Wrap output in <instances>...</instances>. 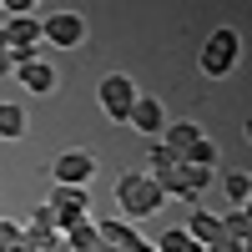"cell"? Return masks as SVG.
<instances>
[{
  "label": "cell",
  "mask_w": 252,
  "mask_h": 252,
  "mask_svg": "<svg viewBox=\"0 0 252 252\" xmlns=\"http://www.w3.org/2000/svg\"><path fill=\"white\" fill-rule=\"evenodd\" d=\"M161 187L146 177V172H121L116 177V207H121V217L126 222H141V217H157L161 212Z\"/></svg>",
  "instance_id": "obj_1"
},
{
  "label": "cell",
  "mask_w": 252,
  "mask_h": 252,
  "mask_svg": "<svg viewBox=\"0 0 252 252\" xmlns=\"http://www.w3.org/2000/svg\"><path fill=\"white\" fill-rule=\"evenodd\" d=\"M237 56H242V35H237L232 26H217L212 35L202 40V56H197V66H202V76L222 81V76H232V71H237Z\"/></svg>",
  "instance_id": "obj_2"
},
{
  "label": "cell",
  "mask_w": 252,
  "mask_h": 252,
  "mask_svg": "<svg viewBox=\"0 0 252 252\" xmlns=\"http://www.w3.org/2000/svg\"><path fill=\"white\" fill-rule=\"evenodd\" d=\"M136 96H141V91H136V81H131V76H121V71H111V76L96 86V101H101V111H106L111 121H126V116H131Z\"/></svg>",
  "instance_id": "obj_3"
},
{
  "label": "cell",
  "mask_w": 252,
  "mask_h": 252,
  "mask_svg": "<svg viewBox=\"0 0 252 252\" xmlns=\"http://www.w3.org/2000/svg\"><path fill=\"white\" fill-rule=\"evenodd\" d=\"M40 40L56 51H76L81 40H86V20H81L76 10H51L46 20H40Z\"/></svg>",
  "instance_id": "obj_4"
},
{
  "label": "cell",
  "mask_w": 252,
  "mask_h": 252,
  "mask_svg": "<svg viewBox=\"0 0 252 252\" xmlns=\"http://www.w3.org/2000/svg\"><path fill=\"white\" fill-rule=\"evenodd\" d=\"M46 207L61 217V232H66L71 222L91 217V192H86V187H61V182H51V197H46Z\"/></svg>",
  "instance_id": "obj_5"
},
{
  "label": "cell",
  "mask_w": 252,
  "mask_h": 252,
  "mask_svg": "<svg viewBox=\"0 0 252 252\" xmlns=\"http://www.w3.org/2000/svg\"><path fill=\"white\" fill-rule=\"evenodd\" d=\"M91 177H96V157H91V152H81V146L61 152L56 166H51V182H61V187H86Z\"/></svg>",
  "instance_id": "obj_6"
},
{
  "label": "cell",
  "mask_w": 252,
  "mask_h": 252,
  "mask_svg": "<svg viewBox=\"0 0 252 252\" xmlns=\"http://www.w3.org/2000/svg\"><path fill=\"white\" fill-rule=\"evenodd\" d=\"M10 76H15L31 96H51V91H56V81H61V76H56V66H51V61H40V56H20Z\"/></svg>",
  "instance_id": "obj_7"
},
{
  "label": "cell",
  "mask_w": 252,
  "mask_h": 252,
  "mask_svg": "<svg viewBox=\"0 0 252 252\" xmlns=\"http://www.w3.org/2000/svg\"><path fill=\"white\" fill-rule=\"evenodd\" d=\"M0 46H5L15 61H20V56H40V46H46V40H40V20H35V15L10 20V26H5V35H0Z\"/></svg>",
  "instance_id": "obj_8"
},
{
  "label": "cell",
  "mask_w": 252,
  "mask_h": 252,
  "mask_svg": "<svg viewBox=\"0 0 252 252\" xmlns=\"http://www.w3.org/2000/svg\"><path fill=\"white\" fill-rule=\"evenodd\" d=\"M126 126H136L146 141H157V136L166 131V106H161L157 96H136V106H131V116H126Z\"/></svg>",
  "instance_id": "obj_9"
},
{
  "label": "cell",
  "mask_w": 252,
  "mask_h": 252,
  "mask_svg": "<svg viewBox=\"0 0 252 252\" xmlns=\"http://www.w3.org/2000/svg\"><path fill=\"white\" fill-rule=\"evenodd\" d=\"M182 227H187V237H192L197 247H212V242L222 237V217H217V212H207V207H192Z\"/></svg>",
  "instance_id": "obj_10"
},
{
  "label": "cell",
  "mask_w": 252,
  "mask_h": 252,
  "mask_svg": "<svg viewBox=\"0 0 252 252\" xmlns=\"http://www.w3.org/2000/svg\"><path fill=\"white\" fill-rule=\"evenodd\" d=\"M96 237L106 242L111 252H131V247L141 242V232H136V222H126V217H121V222H96Z\"/></svg>",
  "instance_id": "obj_11"
},
{
  "label": "cell",
  "mask_w": 252,
  "mask_h": 252,
  "mask_svg": "<svg viewBox=\"0 0 252 252\" xmlns=\"http://www.w3.org/2000/svg\"><path fill=\"white\" fill-rule=\"evenodd\" d=\"M197 136H202V126H197V121H166V131H161L157 141H161V146H172L177 161H182V157H187V146H192Z\"/></svg>",
  "instance_id": "obj_12"
},
{
  "label": "cell",
  "mask_w": 252,
  "mask_h": 252,
  "mask_svg": "<svg viewBox=\"0 0 252 252\" xmlns=\"http://www.w3.org/2000/svg\"><path fill=\"white\" fill-rule=\"evenodd\" d=\"M20 136H26V106L0 101V141H20Z\"/></svg>",
  "instance_id": "obj_13"
},
{
  "label": "cell",
  "mask_w": 252,
  "mask_h": 252,
  "mask_svg": "<svg viewBox=\"0 0 252 252\" xmlns=\"http://www.w3.org/2000/svg\"><path fill=\"white\" fill-rule=\"evenodd\" d=\"M177 152H172V146H161V141H152V146H146V177H166V172H177Z\"/></svg>",
  "instance_id": "obj_14"
},
{
  "label": "cell",
  "mask_w": 252,
  "mask_h": 252,
  "mask_svg": "<svg viewBox=\"0 0 252 252\" xmlns=\"http://www.w3.org/2000/svg\"><path fill=\"white\" fill-rule=\"evenodd\" d=\"M182 166H217V141H212V136L202 131V136H197L192 146H187V157H182Z\"/></svg>",
  "instance_id": "obj_15"
},
{
  "label": "cell",
  "mask_w": 252,
  "mask_h": 252,
  "mask_svg": "<svg viewBox=\"0 0 252 252\" xmlns=\"http://www.w3.org/2000/svg\"><path fill=\"white\" fill-rule=\"evenodd\" d=\"M222 237H232V242H252V217H247V207H232V212L222 217Z\"/></svg>",
  "instance_id": "obj_16"
},
{
  "label": "cell",
  "mask_w": 252,
  "mask_h": 252,
  "mask_svg": "<svg viewBox=\"0 0 252 252\" xmlns=\"http://www.w3.org/2000/svg\"><path fill=\"white\" fill-rule=\"evenodd\" d=\"M222 192H227V202H232V207H247L252 177H247V172H227V177H222Z\"/></svg>",
  "instance_id": "obj_17"
},
{
  "label": "cell",
  "mask_w": 252,
  "mask_h": 252,
  "mask_svg": "<svg viewBox=\"0 0 252 252\" xmlns=\"http://www.w3.org/2000/svg\"><path fill=\"white\" fill-rule=\"evenodd\" d=\"M152 247H157V252H187V247H192V237H187V227H166Z\"/></svg>",
  "instance_id": "obj_18"
},
{
  "label": "cell",
  "mask_w": 252,
  "mask_h": 252,
  "mask_svg": "<svg viewBox=\"0 0 252 252\" xmlns=\"http://www.w3.org/2000/svg\"><path fill=\"white\" fill-rule=\"evenodd\" d=\"M182 182H187V192H202V187H212V166H182Z\"/></svg>",
  "instance_id": "obj_19"
},
{
  "label": "cell",
  "mask_w": 252,
  "mask_h": 252,
  "mask_svg": "<svg viewBox=\"0 0 252 252\" xmlns=\"http://www.w3.org/2000/svg\"><path fill=\"white\" fill-rule=\"evenodd\" d=\"M10 242H20V222L0 217V247H10Z\"/></svg>",
  "instance_id": "obj_20"
},
{
  "label": "cell",
  "mask_w": 252,
  "mask_h": 252,
  "mask_svg": "<svg viewBox=\"0 0 252 252\" xmlns=\"http://www.w3.org/2000/svg\"><path fill=\"white\" fill-rule=\"evenodd\" d=\"M202 252H252L247 242H232V237H217L212 247H202Z\"/></svg>",
  "instance_id": "obj_21"
},
{
  "label": "cell",
  "mask_w": 252,
  "mask_h": 252,
  "mask_svg": "<svg viewBox=\"0 0 252 252\" xmlns=\"http://www.w3.org/2000/svg\"><path fill=\"white\" fill-rule=\"evenodd\" d=\"M10 71H15V56H10L5 46H0V76H10Z\"/></svg>",
  "instance_id": "obj_22"
},
{
  "label": "cell",
  "mask_w": 252,
  "mask_h": 252,
  "mask_svg": "<svg viewBox=\"0 0 252 252\" xmlns=\"http://www.w3.org/2000/svg\"><path fill=\"white\" fill-rule=\"evenodd\" d=\"M0 252H31V247H26V237H20V242H10V247H0Z\"/></svg>",
  "instance_id": "obj_23"
},
{
  "label": "cell",
  "mask_w": 252,
  "mask_h": 252,
  "mask_svg": "<svg viewBox=\"0 0 252 252\" xmlns=\"http://www.w3.org/2000/svg\"><path fill=\"white\" fill-rule=\"evenodd\" d=\"M86 252H111V247H106V242H101V237H96V242H91V247H86Z\"/></svg>",
  "instance_id": "obj_24"
},
{
  "label": "cell",
  "mask_w": 252,
  "mask_h": 252,
  "mask_svg": "<svg viewBox=\"0 0 252 252\" xmlns=\"http://www.w3.org/2000/svg\"><path fill=\"white\" fill-rule=\"evenodd\" d=\"M131 252H157V247H152V242H146V237H141V242H136V247H131Z\"/></svg>",
  "instance_id": "obj_25"
},
{
  "label": "cell",
  "mask_w": 252,
  "mask_h": 252,
  "mask_svg": "<svg viewBox=\"0 0 252 252\" xmlns=\"http://www.w3.org/2000/svg\"><path fill=\"white\" fill-rule=\"evenodd\" d=\"M187 252H202V247H197V242H192V247H187Z\"/></svg>",
  "instance_id": "obj_26"
}]
</instances>
